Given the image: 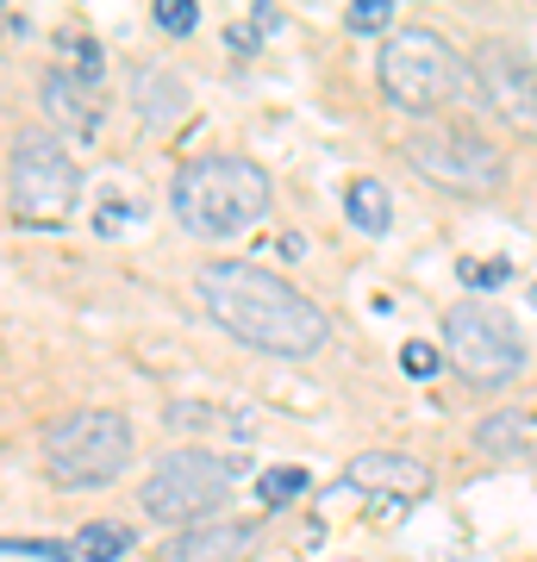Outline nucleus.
<instances>
[{"mask_svg":"<svg viewBox=\"0 0 537 562\" xmlns=\"http://www.w3.org/2000/svg\"><path fill=\"white\" fill-rule=\"evenodd\" d=\"M150 20H157L169 38H188V32L200 25V7H194V0H157V13H150Z\"/></svg>","mask_w":537,"mask_h":562,"instance_id":"aec40b11","label":"nucleus"},{"mask_svg":"<svg viewBox=\"0 0 537 562\" xmlns=\"http://www.w3.org/2000/svg\"><path fill=\"white\" fill-rule=\"evenodd\" d=\"M438 369H444V350H438V344H425V338H406V344H400V375L432 382Z\"/></svg>","mask_w":537,"mask_h":562,"instance_id":"a211bd4d","label":"nucleus"},{"mask_svg":"<svg viewBox=\"0 0 537 562\" xmlns=\"http://www.w3.org/2000/svg\"><path fill=\"white\" fill-rule=\"evenodd\" d=\"M525 431H532V419H525V413H494V419L481 425L476 438H481V450H494V457H513Z\"/></svg>","mask_w":537,"mask_h":562,"instance_id":"dca6fc26","label":"nucleus"},{"mask_svg":"<svg viewBox=\"0 0 537 562\" xmlns=\"http://www.w3.org/2000/svg\"><path fill=\"white\" fill-rule=\"evenodd\" d=\"M257 44H262V32H257V25H232V32H225V50H238V57H250Z\"/></svg>","mask_w":537,"mask_h":562,"instance_id":"4be33fe9","label":"nucleus"},{"mask_svg":"<svg viewBox=\"0 0 537 562\" xmlns=\"http://www.w3.org/2000/svg\"><path fill=\"white\" fill-rule=\"evenodd\" d=\"M350 32H388L394 25V0H350Z\"/></svg>","mask_w":537,"mask_h":562,"instance_id":"412c9836","label":"nucleus"},{"mask_svg":"<svg viewBox=\"0 0 537 562\" xmlns=\"http://www.w3.org/2000/svg\"><path fill=\"white\" fill-rule=\"evenodd\" d=\"M257 494H262V506H288V501H300L306 494V469H262L257 475Z\"/></svg>","mask_w":537,"mask_h":562,"instance_id":"f3484780","label":"nucleus"},{"mask_svg":"<svg viewBox=\"0 0 537 562\" xmlns=\"http://www.w3.org/2000/svg\"><path fill=\"white\" fill-rule=\"evenodd\" d=\"M532 306H537V281H532Z\"/></svg>","mask_w":537,"mask_h":562,"instance_id":"b1692460","label":"nucleus"},{"mask_svg":"<svg viewBox=\"0 0 537 562\" xmlns=\"http://www.w3.org/2000/svg\"><path fill=\"white\" fill-rule=\"evenodd\" d=\"M69 550H76V562H120V557L138 550V538H132V525L94 519V525H81L76 538H69Z\"/></svg>","mask_w":537,"mask_h":562,"instance_id":"4468645a","label":"nucleus"},{"mask_svg":"<svg viewBox=\"0 0 537 562\" xmlns=\"http://www.w3.org/2000/svg\"><path fill=\"white\" fill-rule=\"evenodd\" d=\"M344 220L357 225V232H369V238H381V232L394 225V194H388V181L381 176L350 181V188H344Z\"/></svg>","mask_w":537,"mask_h":562,"instance_id":"ddd939ff","label":"nucleus"},{"mask_svg":"<svg viewBox=\"0 0 537 562\" xmlns=\"http://www.w3.org/2000/svg\"><path fill=\"white\" fill-rule=\"evenodd\" d=\"M194 288H200V306H206L232 338L257 344L269 357H288V362L318 357L325 338H332V319H325L300 288H288L281 276H269L257 262H238V257L206 262L194 276Z\"/></svg>","mask_w":537,"mask_h":562,"instance_id":"f257e3e1","label":"nucleus"},{"mask_svg":"<svg viewBox=\"0 0 537 562\" xmlns=\"http://www.w3.org/2000/svg\"><path fill=\"white\" fill-rule=\"evenodd\" d=\"M44 113H51V125L76 132V138H94V125H100V106L88 101V88L69 69H51L44 76Z\"/></svg>","mask_w":537,"mask_h":562,"instance_id":"f8f14e48","label":"nucleus"},{"mask_svg":"<svg viewBox=\"0 0 537 562\" xmlns=\"http://www.w3.org/2000/svg\"><path fill=\"white\" fill-rule=\"evenodd\" d=\"M138 101H144V120H176L181 106H188V88L176 76H138Z\"/></svg>","mask_w":537,"mask_h":562,"instance_id":"2eb2a0df","label":"nucleus"},{"mask_svg":"<svg viewBox=\"0 0 537 562\" xmlns=\"http://www.w3.org/2000/svg\"><path fill=\"white\" fill-rule=\"evenodd\" d=\"M457 276L469 281V288H481V294H494V288H506V281H513V262H476V257H462L457 262Z\"/></svg>","mask_w":537,"mask_h":562,"instance_id":"6ab92c4d","label":"nucleus"},{"mask_svg":"<svg viewBox=\"0 0 537 562\" xmlns=\"http://www.w3.org/2000/svg\"><path fill=\"white\" fill-rule=\"evenodd\" d=\"M400 150H406V162H413L425 181L457 188V194H494L500 181H506V157H500V144H488L481 132H462V125L413 132Z\"/></svg>","mask_w":537,"mask_h":562,"instance_id":"0eeeda50","label":"nucleus"},{"mask_svg":"<svg viewBox=\"0 0 537 562\" xmlns=\"http://www.w3.org/2000/svg\"><path fill=\"white\" fill-rule=\"evenodd\" d=\"M344 482L362 487V494H381V501H425L432 494V469L406 450H362L350 457Z\"/></svg>","mask_w":537,"mask_h":562,"instance_id":"9b49d317","label":"nucleus"},{"mask_svg":"<svg viewBox=\"0 0 537 562\" xmlns=\"http://www.w3.org/2000/svg\"><path fill=\"white\" fill-rule=\"evenodd\" d=\"M250 475V457H213V450H194V443H181L169 457H157V469L144 475L138 487V506L150 519L163 525H181V519H200V513H213V506L232 494V487Z\"/></svg>","mask_w":537,"mask_h":562,"instance_id":"39448f33","label":"nucleus"},{"mask_svg":"<svg viewBox=\"0 0 537 562\" xmlns=\"http://www.w3.org/2000/svg\"><path fill=\"white\" fill-rule=\"evenodd\" d=\"M169 206L194 238H244L269 213V169L232 150L188 157L169 181Z\"/></svg>","mask_w":537,"mask_h":562,"instance_id":"f03ea898","label":"nucleus"},{"mask_svg":"<svg viewBox=\"0 0 537 562\" xmlns=\"http://www.w3.org/2000/svg\"><path fill=\"white\" fill-rule=\"evenodd\" d=\"M132 450H138V431H132L125 413H113V406H81V413H63L44 431V475L63 494H88V487L120 482L125 469H132Z\"/></svg>","mask_w":537,"mask_h":562,"instance_id":"7ed1b4c3","label":"nucleus"},{"mask_svg":"<svg viewBox=\"0 0 537 562\" xmlns=\"http://www.w3.org/2000/svg\"><path fill=\"white\" fill-rule=\"evenodd\" d=\"M7 194H13L20 225H63V220H76V206H81V162L69 157L63 138H51L44 125H25V132H13V150H7Z\"/></svg>","mask_w":537,"mask_h":562,"instance_id":"20e7f679","label":"nucleus"},{"mask_svg":"<svg viewBox=\"0 0 537 562\" xmlns=\"http://www.w3.org/2000/svg\"><path fill=\"white\" fill-rule=\"evenodd\" d=\"M262 531L250 519H213V525H188L163 543V562H257Z\"/></svg>","mask_w":537,"mask_h":562,"instance_id":"9d476101","label":"nucleus"},{"mask_svg":"<svg viewBox=\"0 0 537 562\" xmlns=\"http://www.w3.org/2000/svg\"><path fill=\"white\" fill-rule=\"evenodd\" d=\"M457 88V50L432 32V25H406L381 44V94L400 106V113H432Z\"/></svg>","mask_w":537,"mask_h":562,"instance_id":"423d86ee","label":"nucleus"},{"mask_svg":"<svg viewBox=\"0 0 537 562\" xmlns=\"http://www.w3.org/2000/svg\"><path fill=\"white\" fill-rule=\"evenodd\" d=\"M476 76H481V94L494 106L500 120L513 132H532L537 138V63L525 50H513L506 38H488L476 50Z\"/></svg>","mask_w":537,"mask_h":562,"instance_id":"1a4fd4ad","label":"nucleus"},{"mask_svg":"<svg viewBox=\"0 0 537 562\" xmlns=\"http://www.w3.org/2000/svg\"><path fill=\"white\" fill-rule=\"evenodd\" d=\"M444 362H457L476 387H500L525 369V344L494 306H450L444 313Z\"/></svg>","mask_w":537,"mask_h":562,"instance_id":"6e6552de","label":"nucleus"},{"mask_svg":"<svg viewBox=\"0 0 537 562\" xmlns=\"http://www.w3.org/2000/svg\"><path fill=\"white\" fill-rule=\"evenodd\" d=\"M300 250H306V238H300V232H281V238H276V257H288V262H294Z\"/></svg>","mask_w":537,"mask_h":562,"instance_id":"5701e85b","label":"nucleus"}]
</instances>
